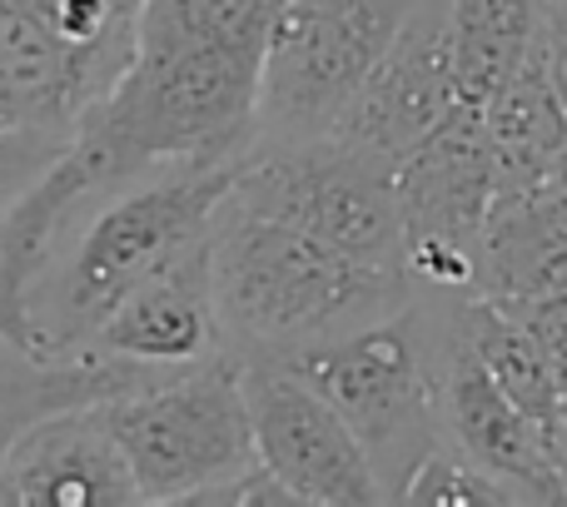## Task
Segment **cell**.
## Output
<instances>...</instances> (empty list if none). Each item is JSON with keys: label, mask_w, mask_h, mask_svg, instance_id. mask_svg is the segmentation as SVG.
<instances>
[{"label": "cell", "mask_w": 567, "mask_h": 507, "mask_svg": "<svg viewBox=\"0 0 567 507\" xmlns=\"http://www.w3.org/2000/svg\"><path fill=\"white\" fill-rule=\"evenodd\" d=\"M245 159H175L90 199L30 293V349L85 359V343L125 293L209 239Z\"/></svg>", "instance_id": "obj_1"}, {"label": "cell", "mask_w": 567, "mask_h": 507, "mask_svg": "<svg viewBox=\"0 0 567 507\" xmlns=\"http://www.w3.org/2000/svg\"><path fill=\"white\" fill-rule=\"evenodd\" d=\"M215 303L235 359H289L303 343L383 319L419 293L409 269H369L229 189L209 235Z\"/></svg>", "instance_id": "obj_2"}, {"label": "cell", "mask_w": 567, "mask_h": 507, "mask_svg": "<svg viewBox=\"0 0 567 507\" xmlns=\"http://www.w3.org/2000/svg\"><path fill=\"white\" fill-rule=\"evenodd\" d=\"M453 293L419 289L403 309L303 343L289 369L339 408L363 443L389 503H403L413 473L443 443L439 363Z\"/></svg>", "instance_id": "obj_3"}, {"label": "cell", "mask_w": 567, "mask_h": 507, "mask_svg": "<svg viewBox=\"0 0 567 507\" xmlns=\"http://www.w3.org/2000/svg\"><path fill=\"white\" fill-rule=\"evenodd\" d=\"M100 413L125 448L145 503L205 507L209 493L259 463L245 363L229 349L165 373L135 393L105 399Z\"/></svg>", "instance_id": "obj_4"}, {"label": "cell", "mask_w": 567, "mask_h": 507, "mask_svg": "<svg viewBox=\"0 0 567 507\" xmlns=\"http://www.w3.org/2000/svg\"><path fill=\"white\" fill-rule=\"evenodd\" d=\"M423 0H284L259 70L255 145L329 139Z\"/></svg>", "instance_id": "obj_5"}, {"label": "cell", "mask_w": 567, "mask_h": 507, "mask_svg": "<svg viewBox=\"0 0 567 507\" xmlns=\"http://www.w3.org/2000/svg\"><path fill=\"white\" fill-rule=\"evenodd\" d=\"M235 195L369 269H409L399 175L333 135L275 149L255 145Z\"/></svg>", "instance_id": "obj_6"}, {"label": "cell", "mask_w": 567, "mask_h": 507, "mask_svg": "<svg viewBox=\"0 0 567 507\" xmlns=\"http://www.w3.org/2000/svg\"><path fill=\"white\" fill-rule=\"evenodd\" d=\"M125 70L70 45L30 0H0V199L75 139Z\"/></svg>", "instance_id": "obj_7"}, {"label": "cell", "mask_w": 567, "mask_h": 507, "mask_svg": "<svg viewBox=\"0 0 567 507\" xmlns=\"http://www.w3.org/2000/svg\"><path fill=\"white\" fill-rule=\"evenodd\" d=\"M498 199L483 110L453 105L439 135L399 169L403 259L419 289L473 293V254Z\"/></svg>", "instance_id": "obj_8"}, {"label": "cell", "mask_w": 567, "mask_h": 507, "mask_svg": "<svg viewBox=\"0 0 567 507\" xmlns=\"http://www.w3.org/2000/svg\"><path fill=\"white\" fill-rule=\"evenodd\" d=\"M245 363V399L255 423L259 458L319 507H373L389 503L363 443L339 418L313 383H303L284 359H239Z\"/></svg>", "instance_id": "obj_9"}, {"label": "cell", "mask_w": 567, "mask_h": 507, "mask_svg": "<svg viewBox=\"0 0 567 507\" xmlns=\"http://www.w3.org/2000/svg\"><path fill=\"white\" fill-rule=\"evenodd\" d=\"M453 105H458V75H453L449 0H423L383 55V65L359 90V100L343 110L333 139L399 175L439 135Z\"/></svg>", "instance_id": "obj_10"}, {"label": "cell", "mask_w": 567, "mask_h": 507, "mask_svg": "<svg viewBox=\"0 0 567 507\" xmlns=\"http://www.w3.org/2000/svg\"><path fill=\"white\" fill-rule=\"evenodd\" d=\"M458 299L449 303V339H443L439 363V408H443V438L463 448L473 463L508 478L523 493V503H567V488L553 463L548 428L528 408L503 393V383L478 363L468 339L458 333Z\"/></svg>", "instance_id": "obj_11"}, {"label": "cell", "mask_w": 567, "mask_h": 507, "mask_svg": "<svg viewBox=\"0 0 567 507\" xmlns=\"http://www.w3.org/2000/svg\"><path fill=\"white\" fill-rule=\"evenodd\" d=\"M145 503L100 403L60 408L0 458V507H135Z\"/></svg>", "instance_id": "obj_12"}, {"label": "cell", "mask_w": 567, "mask_h": 507, "mask_svg": "<svg viewBox=\"0 0 567 507\" xmlns=\"http://www.w3.org/2000/svg\"><path fill=\"white\" fill-rule=\"evenodd\" d=\"M215 353H225V323L215 303L209 239H199L175 263L150 273L135 293H125L85 343V359L150 363V369H189Z\"/></svg>", "instance_id": "obj_13"}, {"label": "cell", "mask_w": 567, "mask_h": 507, "mask_svg": "<svg viewBox=\"0 0 567 507\" xmlns=\"http://www.w3.org/2000/svg\"><path fill=\"white\" fill-rule=\"evenodd\" d=\"M473 293L483 299H543L567 293V185L498 195L473 254Z\"/></svg>", "instance_id": "obj_14"}, {"label": "cell", "mask_w": 567, "mask_h": 507, "mask_svg": "<svg viewBox=\"0 0 567 507\" xmlns=\"http://www.w3.org/2000/svg\"><path fill=\"white\" fill-rule=\"evenodd\" d=\"M175 369L120 359H45L20 343L0 339V458L16 448L20 433H30L40 418L60 408H90V403L135 393L145 383L165 379Z\"/></svg>", "instance_id": "obj_15"}, {"label": "cell", "mask_w": 567, "mask_h": 507, "mask_svg": "<svg viewBox=\"0 0 567 507\" xmlns=\"http://www.w3.org/2000/svg\"><path fill=\"white\" fill-rule=\"evenodd\" d=\"M493 149V175H498V195L558 179L563 149H567V105L553 85V70L543 45L528 55V65L488 100L483 110Z\"/></svg>", "instance_id": "obj_16"}, {"label": "cell", "mask_w": 567, "mask_h": 507, "mask_svg": "<svg viewBox=\"0 0 567 507\" xmlns=\"http://www.w3.org/2000/svg\"><path fill=\"white\" fill-rule=\"evenodd\" d=\"M449 30L458 100L473 110H488V100L543 45L548 0H449Z\"/></svg>", "instance_id": "obj_17"}, {"label": "cell", "mask_w": 567, "mask_h": 507, "mask_svg": "<svg viewBox=\"0 0 567 507\" xmlns=\"http://www.w3.org/2000/svg\"><path fill=\"white\" fill-rule=\"evenodd\" d=\"M458 333L468 339V349L478 353V363L503 383L518 408H528L543 428H553L563 408V379L553 369V359L543 353V343L533 339V329L498 299L483 293H463L458 299Z\"/></svg>", "instance_id": "obj_18"}, {"label": "cell", "mask_w": 567, "mask_h": 507, "mask_svg": "<svg viewBox=\"0 0 567 507\" xmlns=\"http://www.w3.org/2000/svg\"><path fill=\"white\" fill-rule=\"evenodd\" d=\"M284 0H140V40L209 45L265 60Z\"/></svg>", "instance_id": "obj_19"}, {"label": "cell", "mask_w": 567, "mask_h": 507, "mask_svg": "<svg viewBox=\"0 0 567 507\" xmlns=\"http://www.w3.org/2000/svg\"><path fill=\"white\" fill-rule=\"evenodd\" d=\"M403 503H419V507H508L523 503V493L513 488L508 478L488 473L483 463H473L463 448H453L449 438L423 458V468L413 473L409 493Z\"/></svg>", "instance_id": "obj_20"}, {"label": "cell", "mask_w": 567, "mask_h": 507, "mask_svg": "<svg viewBox=\"0 0 567 507\" xmlns=\"http://www.w3.org/2000/svg\"><path fill=\"white\" fill-rule=\"evenodd\" d=\"M518 313L533 329V339L543 343V353L553 359L563 389H567V293H543V299H498Z\"/></svg>", "instance_id": "obj_21"}, {"label": "cell", "mask_w": 567, "mask_h": 507, "mask_svg": "<svg viewBox=\"0 0 567 507\" xmlns=\"http://www.w3.org/2000/svg\"><path fill=\"white\" fill-rule=\"evenodd\" d=\"M293 503H303V498L279 478L275 468H269L265 458H259L255 468H245L239 478H229L225 488L209 493L205 507H293Z\"/></svg>", "instance_id": "obj_22"}, {"label": "cell", "mask_w": 567, "mask_h": 507, "mask_svg": "<svg viewBox=\"0 0 567 507\" xmlns=\"http://www.w3.org/2000/svg\"><path fill=\"white\" fill-rule=\"evenodd\" d=\"M543 55H548L553 85L567 105V0H548V30H543Z\"/></svg>", "instance_id": "obj_23"}, {"label": "cell", "mask_w": 567, "mask_h": 507, "mask_svg": "<svg viewBox=\"0 0 567 507\" xmlns=\"http://www.w3.org/2000/svg\"><path fill=\"white\" fill-rule=\"evenodd\" d=\"M548 443H553V463H558V478H563V488H567V393H563L558 418H553V428H548Z\"/></svg>", "instance_id": "obj_24"}, {"label": "cell", "mask_w": 567, "mask_h": 507, "mask_svg": "<svg viewBox=\"0 0 567 507\" xmlns=\"http://www.w3.org/2000/svg\"><path fill=\"white\" fill-rule=\"evenodd\" d=\"M558 185H567V149H563V165H558Z\"/></svg>", "instance_id": "obj_25"}]
</instances>
